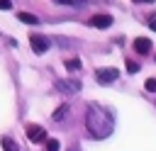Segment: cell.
<instances>
[{
  "mask_svg": "<svg viewBox=\"0 0 156 151\" xmlns=\"http://www.w3.org/2000/svg\"><path fill=\"white\" fill-rule=\"evenodd\" d=\"M85 129L93 139H107L115 129V117L107 107L98 105V102H90L88 110H85Z\"/></svg>",
  "mask_w": 156,
  "mask_h": 151,
  "instance_id": "1",
  "label": "cell"
},
{
  "mask_svg": "<svg viewBox=\"0 0 156 151\" xmlns=\"http://www.w3.org/2000/svg\"><path fill=\"white\" fill-rule=\"evenodd\" d=\"M54 88L58 90V93H63V95H76V93H80V80L78 78H61V80H56L54 83Z\"/></svg>",
  "mask_w": 156,
  "mask_h": 151,
  "instance_id": "2",
  "label": "cell"
},
{
  "mask_svg": "<svg viewBox=\"0 0 156 151\" xmlns=\"http://www.w3.org/2000/svg\"><path fill=\"white\" fill-rule=\"evenodd\" d=\"M27 139L32 141V144H41V141H46V129L44 127H39V124H27Z\"/></svg>",
  "mask_w": 156,
  "mask_h": 151,
  "instance_id": "3",
  "label": "cell"
},
{
  "mask_svg": "<svg viewBox=\"0 0 156 151\" xmlns=\"http://www.w3.org/2000/svg\"><path fill=\"white\" fill-rule=\"evenodd\" d=\"M49 37H41V34H29V46H32V51L34 54H44L46 49H49Z\"/></svg>",
  "mask_w": 156,
  "mask_h": 151,
  "instance_id": "4",
  "label": "cell"
},
{
  "mask_svg": "<svg viewBox=\"0 0 156 151\" xmlns=\"http://www.w3.org/2000/svg\"><path fill=\"white\" fill-rule=\"evenodd\" d=\"M117 76H119V71L117 68H98L95 71V78H98V83H115L117 80Z\"/></svg>",
  "mask_w": 156,
  "mask_h": 151,
  "instance_id": "5",
  "label": "cell"
},
{
  "mask_svg": "<svg viewBox=\"0 0 156 151\" xmlns=\"http://www.w3.org/2000/svg\"><path fill=\"white\" fill-rule=\"evenodd\" d=\"M90 24L98 27V29H107L112 24V17L110 15H95V17H90Z\"/></svg>",
  "mask_w": 156,
  "mask_h": 151,
  "instance_id": "6",
  "label": "cell"
},
{
  "mask_svg": "<svg viewBox=\"0 0 156 151\" xmlns=\"http://www.w3.org/2000/svg\"><path fill=\"white\" fill-rule=\"evenodd\" d=\"M134 51H136V54H149V51H151V39L136 37V39H134Z\"/></svg>",
  "mask_w": 156,
  "mask_h": 151,
  "instance_id": "7",
  "label": "cell"
},
{
  "mask_svg": "<svg viewBox=\"0 0 156 151\" xmlns=\"http://www.w3.org/2000/svg\"><path fill=\"white\" fill-rule=\"evenodd\" d=\"M17 19H20V22H24V24H39V17H37V15H32V12H24V10H20V12H17Z\"/></svg>",
  "mask_w": 156,
  "mask_h": 151,
  "instance_id": "8",
  "label": "cell"
},
{
  "mask_svg": "<svg viewBox=\"0 0 156 151\" xmlns=\"http://www.w3.org/2000/svg\"><path fill=\"white\" fill-rule=\"evenodd\" d=\"M0 144H2V151H20V144H17L12 136H2Z\"/></svg>",
  "mask_w": 156,
  "mask_h": 151,
  "instance_id": "9",
  "label": "cell"
},
{
  "mask_svg": "<svg viewBox=\"0 0 156 151\" xmlns=\"http://www.w3.org/2000/svg\"><path fill=\"white\" fill-rule=\"evenodd\" d=\"M66 114H68V105H58V107L54 110L51 119H54V122H63V119H66Z\"/></svg>",
  "mask_w": 156,
  "mask_h": 151,
  "instance_id": "10",
  "label": "cell"
},
{
  "mask_svg": "<svg viewBox=\"0 0 156 151\" xmlns=\"http://www.w3.org/2000/svg\"><path fill=\"white\" fill-rule=\"evenodd\" d=\"M66 68L68 71H80V58H66Z\"/></svg>",
  "mask_w": 156,
  "mask_h": 151,
  "instance_id": "11",
  "label": "cell"
},
{
  "mask_svg": "<svg viewBox=\"0 0 156 151\" xmlns=\"http://www.w3.org/2000/svg\"><path fill=\"white\" fill-rule=\"evenodd\" d=\"M54 2H58V5H71V7H78V5H85L88 0H54Z\"/></svg>",
  "mask_w": 156,
  "mask_h": 151,
  "instance_id": "12",
  "label": "cell"
},
{
  "mask_svg": "<svg viewBox=\"0 0 156 151\" xmlns=\"http://www.w3.org/2000/svg\"><path fill=\"white\" fill-rule=\"evenodd\" d=\"M144 88H146L149 93H156V78H146V83H144Z\"/></svg>",
  "mask_w": 156,
  "mask_h": 151,
  "instance_id": "13",
  "label": "cell"
},
{
  "mask_svg": "<svg viewBox=\"0 0 156 151\" xmlns=\"http://www.w3.org/2000/svg\"><path fill=\"white\" fill-rule=\"evenodd\" d=\"M46 151H58V139H46Z\"/></svg>",
  "mask_w": 156,
  "mask_h": 151,
  "instance_id": "14",
  "label": "cell"
},
{
  "mask_svg": "<svg viewBox=\"0 0 156 151\" xmlns=\"http://www.w3.org/2000/svg\"><path fill=\"white\" fill-rule=\"evenodd\" d=\"M127 71H129V73H136V71H139V63H136V61H127Z\"/></svg>",
  "mask_w": 156,
  "mask_h": 151,
  "instance_id": "15",
  "label": "cell"
},
{
  "mask_svg": "<svg viewBox=\"0 0 156 151\" xmlns=\"http://www.w3.org/2000/svg\"><path fill=\"white\" fill-rule=\"evenodd\" d=\"M10 7H12L10 0H0V10H10Z\"/></svg>",
  "mask_w": 156,
  "mask_h": 151,
  "instance_id": "16",
  "label": "cell"
},
{
  "mask_svg": "<svg viewBox=\"0 0 156 151\" xmlns=\"http://www.w3.org/2000/svg\"><path fill=\"white\" fill-rule=\"evenodd\" d=\"M149 27L156 32V15H151V17H149Z\"/></svg>",
  "mask_w": 156,
  "mask_h": 151,
  "instance_id": "17",
  "label": "cell"
},
{
  "mask_svg": "<svg viewBox=\"0 0 156 151\" xmlns=\"http://www.w3.org/2000/svg\"><path fill=\"white\" fill-rule=\"evenodd\" d=\"M134 2H154V0H134Z\"/></svg>",
  "mask_w": 156,
  "mask_h": 151,
  "instance_id": "18",
  "label": "cell"
}]
</instances>
